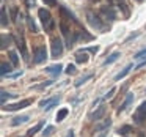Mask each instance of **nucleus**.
I'll list each match as a JSON object with an SVG mask.
<instances>
[{
	"label": "nucleus",
	"instance_id": "f257e3e1",
	"mask_svg": "<svg viewBox=\"0 0 146 137\" xmlns=\"http://www.w3.org/2000/svg\"><path fill=\"white\" fill-rule=\"evenodd\" d=\"M38 16H39V19H41V22L44 24V27H47V29H52V27H54V21H52L50 13H49L47 10L41 8V10L38 11Z\"/></svg>",
	"mask_w": 146,
	"mask_h": 137
},
{
	"label": "nucleus",
	"instance_id": "f03ea898",
	"mask_svg": "<svg viewBox=\"0 0 146 137\" xmlns=\"http://www.w3.org/2000/svg\"><path fill=\"white\" fill-rule=\"evenodd\" d=\"M61 54H63V43L60 38H54L52 39V57L58 58Z\"/></svg>",
	"mask_w": 146,
	"mask_h": 137
},
{
	"label": "nucleus",
	"instance_id": "7ed1b4c3",
	"mask_svg": "<svg viewBox=\"0 0 146 137\" xmlns=\"http://www.w3.org/2000/svg\"><path fill=\"white\" fill-rule=\"evenodd\" d=\"M86 17H88V22L91 27H94L96 30H105L107 27L104 25V24L101 22V19H99L98 16H94L93 13H86Z\"/></svg>",
	"mask_w": 146,
	"mask_h": 137
},
{
	"label": "nucleus",
	"instance_id": "20e7f679",
	"mask_svg": "<svg viewBox=\"0 0 146 137\" xmlns=\"http://www.w3.org/2000/svg\"><path fill=\"white\" fill-rule=\"evenodd\" d=\"M47 58V49L46 46H38L35 49V63H42Z\"/></svg>",
	"mask_w": 146,
	"mask_h": 137
},
{
	"label": "nucleus",
	"instance_id": "39448f33",
	"mask_svg": "<svg viewBox=\"0 0 146 137\" xmlns=\"http://www.w3.org/2000/svg\"><path fill=\"white\" fill-rule=\"evenodd\" d=\"M133 118H135L138 123H141V121L146 120V101L141 102V106L137 109V112H135V115H133Z\"/></svg>",
	"mask_w": 146,
	"mask_h": 137
},
{
	"label": "nucleus",
	"instance_id": "423d86ee",
	"mask_svg": "<svg viewBox=\"0 0 146 137\" xmlns=\"http://www.w3.org/2000/svg\"><path fill=\"white\" fill-rule=\"evenodd\" d=\"M101 14L107 21H115V19H116V13L113 11V8H111V7H102L101 8Z\"/></svg>",
	"mask_w": 146,
	"mask_h": 137
},
{
	"label": "nucleus",
	"instance_id": "0eeeda50",
	"mask_svg": "<svg viewBox=\"0 0 146 137\" xmlns=\"http://www.w3.org/2000/svg\"><path fill=\"white\" fill-rule=\"evenodd\" d=\"M58 102H60V98H50V99H46V101H41L39 102V106H41L44 110H50L54 106H57Z\"/></svg>",
	"mask_w": 146,
	"mask_h": 137
},
{
	"label": "nucleus",
	"instance_id": "6e6552de",
	"mask_svg": "<svg viewBox=\"0 0 146 137\" xmlns=\"http://www.w3.org/2000/svg\"><path fill=\"white\" fill-rule=\"evenodd\" d=\"M32 104V99H24V101H21V102H17V104H11V106H8V107H5L7 110H19V109H24V107H27V106H30Z\"/></svg>",
	"mask_w": 146,
	"mask_h": 137
},
{
	"label": "nucleus",
	"instance_id": "1a4fd4ad",
	"mask_svg": "<svg viewBox=\"0 0 146 137\" xmlns=\"http://www.w3.org/2000/svg\"><path fill=\"white\" fill-rule=\"evenodd\" d=\"M132 101H133V95H132V93H129V95L126 96V99H124V102L121 104V107L118 109V112H119V114H121V112H124L130 104H132Z\"/></svg>",
	"mask_w": 146,
	"mask_h": 137
},
{
	"label": "nucleus",
	"instance_id": "9d476101",
	"mask_svg": "<svg viewBox=\"0 0 146 137\" xmlns=\"http://www.w3.org/2000/svg\"><path fill=\"white\" fill-rule=\"evenodd\" d=\"M29 121V115H21V117H16L13 118V121H11V124L13 126H19V124H24Z\"/></svg>",
	"mask_w": 146,
	"mask_h": 137
},
{
	"label": "nucleus",
	"instance_id": "9b49d317",
	"mask_svg": "<svg viewBox=\"0 0 146 137\" xmlns=\"http://www.w3.org/2000/svg\"><path fill=\"white\" fill-rule=\"evenodd\" d=\"M76 61L77 63H86L88 61V55H86L85 51H80L76 54Z\"/></svg>",
	"mask_w": 146,
	"mask_h": 137
},
{
	"label": "nucleus",
	"instance_id": "f8f14e48",
	"mask_svg": "<svg viewBox=\"0 0 146 137\" xmlns=\"http://www.w3.org/2000/svg\"><path fill=\"white\" fill-rule=\"evenodd\" d=\"M61 70H63V66H61V65H54V66L46 68V71H47V73H50V74H54V76H58V74L61 73Z\"/></svg>",
	"mask_w": 146,
	"mask_h": 137
},
{
	"label": "nucleus",
	"instance_id": "ddd939ff",
	"mask_svg": "<svg viewBox=\"0 0 146 137\" xmlns=\"http://www.w3.org/2000/svg\"><path fill=\"white\" fill-rule=\"evenodd\" d=\"M104 114H105V107H104V106H101V107H99L98 110L93 112V114L90 115V118H91V120H99V118H101Z\"/></svg>",
	"mask_w": 146,
	"mask_h": 137
},
{
	"label": "nucleus",
	"instance_id": "4468645a",
	"mask_svg": "<svg viewBox=\"0 0 146 137\" xmlns=\"http://www.w3.org/2000/svg\"><path fill=\"white\" fill-rule=\"evenodd\" d=\"M42 126H44V121H39L38 124H35L33 128H30V131H29V137H32V136H35L38 131H41L42 129Z\"/></svg>",
	"mask_w": 146,
	"mask_h": 137
},
{
	"label": "nucleus",
	"instance_id": "2eb2a0df",
	"mask_svg": "<svg viewBox=\"0 0 146 137\" xmlns=\"http://www.w3.org/2000/svg\"><path fill=\"white\" fill-rule=\"evenodd\" d=\"M130 70H132V66H130V65H127V66L124 68L123 71H121V73H118L116 76H115V80H121L123 77H126L127 74H129V71H130Z\"/></svg>",
	"mask_w": 146,
	"mask_h": 137
},
{
	"label": "nucleus",
	"instance_id": "dca6fc26",
	"mask_svg": "<svg viewBox=\"0 0 146 137\" xmlns=\"http://www.w3.org/2000/svg\"><path fill=\"white\" fill-rule=\"evenodd\" d=\"M60 13H61V14H63V16H64V17H68V19H72V21H74V22H77V19H76V16H74V14H72V13H71V11H69V10H66V8H64V7H60Z\"/></svg>",
	"mask_w": 146,
	"mask_h": 137
},
{
	"label": "nucleus",
	"instance_id": "f3484780",
	"mask_svg": "<svg viewBox=\"0 0 146 137\" xmlns=\"http://www.w3.org/2000/svg\"><path fill=\"white\" fill-rule=\"evenodd\" d=\"M118 58H119V52H113L111 55H108V57L105 58L104 65H110V63H113V61H116Z\"/></svg>",
	"mask_w": 146,
	"mask_h": 137
},
{
	"label": "nucleus",
	"instance_id": "a211bd4d",
	"mask_svg": "<svg viewBox=\"0 0 146 137\" xmlns=\"http://www.w3.org/2000/svg\"><path fill=\"white\" fill-rule=\"evenodd\" d=\"M16 44H17V47L22 51V54H24V57L27 58V51H25V44H24V39H19V38H16Z\"/></svg>",
	"mask_w": 146,
	"mask_h": 137
},
{
	"label": "nucleus",
	"instance_id": "6ab92c4d",
	"mask_svg": "<svg viewBox=\"0 0 146 137\" xmlns=\"http://www.w3.org/2000/svg\"><path fill=\"white\" fill-rule=\"evenodd\" d=\"M91 77H93V74H86V76L80 77V79H79V80H77V82H76V87H82L83 84H85L86 80H90V79H91Z\"/></svg>",
	"mask_w": 146,
	"mask_h": 137
},
{
	"label": "nucleus",
	"instance_id": "aec40b11",
	"mask_svg": "<svg viewBox=\"0 0 146 137\" xmlns=\"http://www.w3.org/2000/svg\"><path fill=\"white\" fill-rule=\"evenodd\" d=\"M11 41H13V38H11V36L2 35V49H5V47H7V44L10 46V44H11Z\"/></svg>",
	"mask_w": 146,
	"mask_h": 137
},
{
	"label": "nucleus",
	"instance_id": "412c9836",
	"mask_svg": "<svg viewBox=\"0 0 146 137\" xmlns=\"http://www.w3.org/2000/svg\"><path fill=\"white\" fill-rule=\"evenodd\" d=\"M68 112H69V110H68V109H61V110H60V112H58V114H57V121H63L64 118H66Z\"/></svg>",
	"mask_w": 146,
	"mask_h": 137
},
{
	"label": "nucleus",
	"instance_id": "4be33fe9",
	"mask_svg": "<svg viewBox=\"0 0 146 137\" xmlns=\"http://www.w3.org/2000/svg\"><path fill=\"white\" fill-rule=\"evenodd\" d=\"M27 24H29V29L32 30L33 33H36V32H38V27H36V24L33 22V19H32V17H27Z\"/></svg>",
	"mask_w": 146,
	"mask_h": 137
},
{
	"label": "nucleus",
	"instance_id": "5701e85b",
	"mask_svg": "<svg viewBox=\"0 0 146 137\" xmlns=\"http://www.w3.org/2000/svg\"><path fill=\"white\" fill-rule=\"evenodd\" d=\"M10 60L11 63L14 65V66H17V63H19V58H17V54L14 51H10Z\"/></svg>",
	"mask_w": 146,
	"mask_h": 137
},
{
	"label": "nucleus",
	"instance_id": "b1692460",
	"mask_svg": "<svg viewBox=\"0 0 146 137\" xmlns=\"http://www.w3.org/2000/svg\"><path fill=\"white\" fill-rule=\"evenodd\" d=\"M8 25V21H7V10L5 7H2V27H7Z\"/></svg>",
	"mask_w": 146,
	"mask_h": 137
},
{
	"label": "nucleus",
	"instance_id": "393cba45",
	"mask_svg": "<svg viewBox=\"0 0 146 137\" xmlns=\"http://www.w3.org/2000/svg\"><path fill=\"white\" fill-rule=\"evenodd\" d=\"M130 131H132V126H129V124H124L123 128H119V134H123V136H126V134H129Z\"/></svg>",
	"mask_w": 146,
	"mask_h": 137
},
{
	"label": "nucleus",
	"instance_id": "a878e982",
	"mask_svg": "<svg viewBox=\"0 0 146 137\" xmlns=\"http://www.w3.org/2000/svg\"><path fill=\"white\" fill-rule=\"evenodd\" d=\"M145 57H146V47L143 49V51L137 52V54L133 55V60H140V58H145Z\"/></svg>",
	"mask_w": 146,
	"mask_h": 137
},
{
	"label": "nucleus",
	"instance_id": "bb28decb",
	"mask_svg": "<svg viewBox=\"0 0 146 137\" xmlns=\"http://www.w3.org/2000/svg\"><path fill=\"white\" fill-rule=\"evenodd\" d=\"M60 29H61V32H63L64 36H69V29H68L66 22H60Z\"/></svg>",
	"mask_w": 146,
	"mask_h": 137
},
{
	"label": "nucleus",
	"instance_id": "cd10ccee",
	"mask_svg": "<svg viewBox=\"0 0 146 137\" xmlns=\"http://www.w3.org/2000/svg\"><path fill=\"white\" fill-rule=\"evenodd\" d=\"M79 38L85 39V41H91V39H93V36H91V35H88L86 32H79Z\"/></svg>",
	"mask_w": 146,
	"mask_h": 137
},
{
	"label": "nucleus",
	"instance_id": "c85d7f7f",
	"mask_svg": "<svg viewBox=\"0 0 146 137\" xmlns=\"http://www.w3.org/2000/svg\"><path fill=\"white\" fill-rule=\"evenodd\" d=\"M17 13H19V8L17 7H11V21H16V17H17Z\"/></svg>",
	"mask_w": 146,
	"mask_h": 137
},
{
	"label": "nucleus",
	"instance_id": "c756f323",
	"mask_svg": "<svg viewBox=\"0 0 146 137\" xmlns=\"http://www.w3.org/2000/svg\"><path fill=\"white\" fill-rule=\"evenodd\" d=\"M54 131H55V128H54V126H47L44 131H42V136H44V137H49L52 132H54Z\"/></svg>",
	"mask_w": 146,
	"mask_h": 137
},
{
	"label": "nucleus",
	"instance_id": "7c9ffc66",
	"mask_svg": "<svg viewBox=\"0 0 146 137\" xmlns=\"http://www.w3.org/2000/svg\"><path fill=\"white\" fill-rule=\"evenodd\" d=\"M11 71V66L10 65H7V63H2V76H5L7 73H10Z\"/></svg>",
	"mask_w": 146,
	"mask_h": 137
},
{
	"label": "nucleus",
	"instance_id": "2f4dec72",
	"mask_svg": "<svg viewBox=\"0 0 146 137\" xmlns=\"http://www.w3.org/2000/svg\"><path fill=\"white\" fill-rule=\"evenodd\" d=\"M13 96H16V95H11V93L2 92V104H5V101H7V98H13Z\"/></svg>",
	"mask_w": 146,
	"mask_h": 137
},
{
	"label": "nucleus",
	"instance_id": "473e14b6",
	"mask_svg": "<svg viewBox=\"0 0 146 137\" xmlns=\"http://www.w3.org/2000/svg\"><path fill=\"white\" fill-rule=\"evenodd\" d=\"M76 66H74V65H68L66 66V74H76Z\"/></svg>",
	"mask_w": 146,
	"mask_h": 137
},
{
	"label": "nucleus",
	"instance_id": "72a5a7b5",
	"mask_svg": "<svg viewBox=\"0 0 146 137\" xmlns=\"http://www.w3.org/2000/svg\"><path fill=\"white\" fill-rule=\"evenodd\" d=\"M46 3V7H55L57 5V0H42Z\"/></svg>",
	"mask_w": 146,
	"mask_h": 137
},
{
	"label": "nucleus",
	"instance_id": "f704fd0d",
	"mask_svg": "<svg viewBox=\"0 0 146 137\" xmlns=\"http://www.w3.org/2000/svg\"><path fill=\"white\" fill-rule=\"evenodd\" d=\"M115 92H116V88H111V90H110V92H108V93H107V95H105V96H104V98H105V99H110V98H113V95H115Z\"/></svg>",
	"mask_w": 146,
	"mask_h": 137
},
{
	"label": "nucleus",
	"instance_id": "c9c22d12",
	"mask_svg": "<svg viewBox=\"0 0 146 137\" xmlns=\"http://www.w3.org/2000/svg\"><path fill=\"white\" fill-rule=\"evenodd\" d=\"M85 52H93V54H96V52L99 51V47L98 46H93V47H88V49H83Z\"/></svg>",
	"mask_w": 146,
	"mask_h": 137
},
{
	"label": "nucleus",
	"instance_id": "e433bc0d",
	"mask_svg": "<svg viewBox=\"0 0 146 137\" xmlns=\"http://www.w3.org/2000/svg\"><path fill=\"white\" fill-rule=\"evenodd\" d=\"M49 85H52V80H47V82L41 84V85H36L35 88H44V87H49Z\"/></svg>",
	"mask_w": 146,
	"mask_h": 137
},
{
	"label": "nucleus",
	"instance_id": "4c0bfd02",
	"mask_svg": "<svg viewBox=\"0 0 146 137\" xmlns=\"http://www.w3.org/2000/svg\"><path fill=\"white\" fill-rule=\"evenodd\" d=\"M66 137H74V131H68Z\"/></svg>",
	"mask_w": 146,
	"mask_h": 137
},
{
	"label": "nucleus",
	"instance_id": "58836bf2",
	"mask_svg": "<svg viewBox=\"0 0 146 137\" xmlns=\"http://www.w3.org/2000/svg\"><path fill=\"white\" fill-rule=\"evenodd\" d=\"M105 136H107V131H104V132H102V134H101V136H99V137H105Z\"/></svg>",
	"mask_w": 146,
	"mask_h": 137
},
{
	"label": "nucleus",
	"instance_id": "ea45409f",
	"mask_svg": "<svg viewBox=\"0 0 146 137\" xmlns=\"http://www.w3.org/2000/svg\"><path fill=\"white\" fill-rule=\"evenodd\" d=\"M108 2H111V3H113V2H118V0H108Z\"/></svg>",
	"mask_w": 146,
	"mask_h": 137
},
{
	"label": "nucleus",
	"instance_id": "a19ab883",
	"mask_svg": "<svg viewBox=\"0 0 146 137\" xmlns=\"http://www.w3.org/2000/svg\"><path fill=\"white\" fill-rule=\"evenodd\" d=\"M138 137H145V136H143V134H138Z\"/></svg>",
	"mask_w": 146,
	"mask_h": 137
},
{
	"label": "nucleus",
	"instance_id": "79ce46f5",
	"mask_svg": "<svg viewBox=\"0 0 146 137\" xmlns=\"http://www.w3.org/2000/svg\"><path fill=\"white\" fill-rule=\"evenodd\" d=\"M91 2H99V0H91Z\"/></svg>",
	"mask_w": 146,
	"mask_h": 137
},
{
	"label": "nucleus",
	"instance_id": "37998d69",
	"mask_svg": "<svg viewBox=\"0 0 146 137\" xmlns=\"http://www.w3.org/2000/svg\"><path fill=\"white\" fill-rule=\"evenodd\" d=\"M137 2H143V0H137Z\"/></svg>",
	"mask_w": 146,
	"mask_h": 137
}]
</instances>
